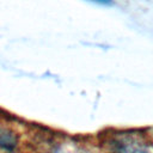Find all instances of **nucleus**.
Instances as JSON below:
<instances>
[{
    "instance_id": "f257e3e1",
    "label": "nucleus",
    "mask_w": 153,
    "mask_h": 153,
    "mask_svg": "<svg viewBox=\"0 0 153 153\" xmlns=\"http://www.w3.org/2000/svg\"><path fill=\"white\" fill-rule=\"evenodd\" d=\"M99 143L105 153H151L142 136L131 130L105 133Z\"/></svg>"
},
{
    "instance_id": "f03ea898",
    "label": "nucleus",
    "mask_w": 153,
    "mask_h": 153,
    "mask_svg": "<svg viewBox=\"0 0 153 153\" xmlns=\"http://www.w3.org/2000/svg\"><path fill=\"white\" fill-rule=\"evenodd\" d=\"M23 143L20 131L12 124L0 121V153H19Z\"/></svg>"
},
{
    "instance_id": "7ed1b4c3",
    "label": "nucleus",
    "mask_w": 153,
    "mask_h": 153,
    "mask_svg": "<svg viewBox=\"0 0 153 153\" xmlns=\"http://www.w3.org/2000/svg\"><path fill=\"white\" fill-rule=\"evenodd\" d=\"M93 2H98V4H103V5H109L111 4V0H91Z\"/></svg>"
}]
</instances>
